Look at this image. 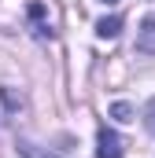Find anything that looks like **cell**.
Segmentation results:
<instances>
[{"label":"cell","mask_w":155,"mask_h":158,"mask_svg":"<svg viewBox=\"0 0 155 158\" xmlns=\"http://www.w3.org/2000/svg\"><path fill=\"white\" fill-rule=\"evenodd\" d=\"M15 147H19V155H22V158H59V155H52L48 147H37L33 140H19Z\"/></svg>","instance_id":"277c9868"},{"label":"cell","mask_w":155,"mask_h":158,"mask_svg":"<svg viewBox=\"0 0 155 158\" xmlns=\"http://www.w3.org/2000/svg\"><path fill=\"white\" fill-rule=\"evenodd\" d=\"M96 158H122V136L107 125L96 132Z\"/></svg>","instance_id":"6da1fadb"},{"label":"cell","mask_w":155,"mask_h":158,"mask_svg":"<svg viewBox=\"0 0 155 158\" xmlns=\"http://www.w3.org/2000/svg\"><path fill=\"white\" fill-rule=\"evenodd\" d=\"M104 4H115V0H104Z\"/></svg>","instance_id":"ba28073f"},{"label":"cell","mask_w":155,"mask_h":158,"mask_svg":"<svg viewBox=\"0 0 155 158\" xmlns=\"http://www.w3.org/2000/svg\"><path fill=\"white\" fill-rule=\"evenodd\" d=\"M137 52L140 55H155V15H148L137 30Z\"/></svg>","instance_id":"7a4b0ae2"},{"label":"cell","mask_w":155,"mask_h":158,"mask_svg":"<svg viewBox=\"0 0 155 158\" xmlns=\"http://www.w3.org/2000/svg\"><path fill=\"white\" fill-rule=\"evenodd\" d=\"M111 114H115L118 121H133V107H129V103H115V107H111Z\"/></svg>","instance_id":"8992f818"},{"label":"cell","mask_w":155,"mask_h":158,"mask_svg":"<svg viewBox=\"0 0 155 158\" xmlns=\"http://www.w3.org/2000/svg\"><path fill=\"white\" fill-rule=\"evenodd\" d=\"M148 125H152V129H155V99H152V103H148Z\"/></svg>","instance_id":"52a82bcc"},{"label":"cell","mask_w":155,"mask_h":158,"mask_svg":"<svg viewBox=\"0 0 155 158\" xmlns=\"http://www.w3.org/2000/svg\"><path fill=\"white\" fill-rule=\"evenodd\" d=\"M30 22H33V33L37 37H55V26H52L44 4H30Z\"/></svg>","instance_id":"3957f363"},{"label":"cell","mask_w":155,"mask_h":158,"mask_svg":"<svg viewBox=\"0 0 155 158\" xmlns=\"http://www.w3.org/2000/svg\"><path fill=\"white\" fill-rule=\"evenodd\" d=\"M118 30H122V19H118V15L96 22V33H100V37H118Z\"/></svg>","instance_id":"5b68a950"}]
</instances>
